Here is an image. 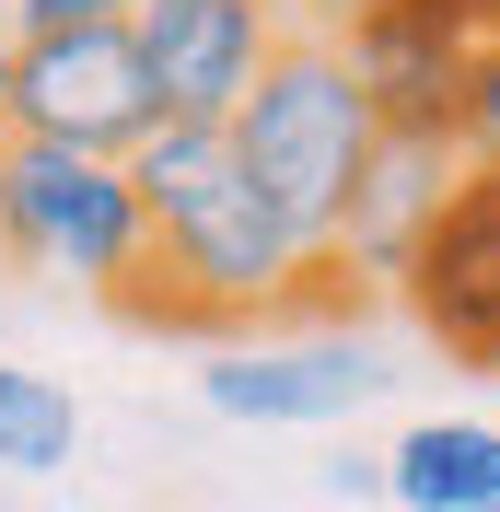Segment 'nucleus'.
Returning a JSON list of instances; mask_svg holds the SVG:
<instances>
[{"label":"nucleus","instance_id":"1","mask_svg":"<svg viewBox=\"0 0 500 512\" xmlns=\"http://www.w3.org/2000/svg\"><path fill=\"white\" fill-rule=\"evenodd\" d=\"M128 198L152 222V256L105 291V315L128 326H163V338H291V326H338L361 315L373 291H349V268L326 245L268 210L245 187V163L221 128H187L163 117L140 152H128Z\"/></svg>","mask_w":500,"mask_h":512},{"label":"nucleus","instance_id":"2","mask_svg":"<svg viewBox=\"0 0 500 512\" xmlns=\"http://www.w3.org/2000/svg\"><path fill=\"white\" fill-rule=\"evenodd\" d=\"M221 140H233V163H245V187L280 210L303 245L338 256V210L349 187H361V163H373V94L349 82L338 35H303L280 24V47H268V70H256V94L221 117Z\"/></svg>","mask_w":500,"mask_h":512},{"label":"nucleus","instance_id":"3","mask_svg":"<svg viewBox=\"0 0 500 512\" xmlns=\"http://www.w3.org/2000/svg\"><path fill=\"white\" fill-rule=\"evenodd\" d=\"M140 256H152V222L128 198V163L59 152V140H0V268L70 280L105 303Z\"/></svg>","mask_w":500,"mask_h":512},{"label":"nucleus","instance_id":"4","mask_svg":"<svg viewBox=\"0 0 500 512\" xmlns=\"http://www.w3.org/2000/svg\"><path fill=\"white\" fill-rule=\"evenodd\" d=\"M0 94H12V140H59V152H94V163H128V152L163 128V94H152L140 35H128V24L12 35Z\"/></svg>","mask_w":500,"mask_h":512},{"label":"nucleus","instance_id":"5","mask_svg":"<svg viewBox=\"0 0 500 512\" xmlns=\"http://www.w3.org/2000/svg\"><path fill=\"white\" fill-rule=\"evenodd\" d=\"M384 384V361L349 338V326H291V338H221L198 361V396L221 419H256V431H314V419H349Z\"/></svg>","mask_w":500,"mask_h":512},{"label":"nucleus","instance_id":"6","mask_svg":"<svg viewBox=\"0 0 500 512\" xmlns=\"http://www.w3.org/2000/svg\"><path fill=\"white\" fill-rule=\"evenodd\" d=\"M128 35H140V70H152L163 117L221 128L256 94L268 47H280V0H140Z\"/></svg>","mask_w":500,"mask_h":512},{"label":"nucleus","instance_id":"7","mask_svg":"<svg viewBox=\"0 0 500 512\" xmlns=\"http://www.w3.org/2000/svg\"><path fill=\"white\" fill-rule=\"evenodd\" d=\"M396 303H407V326H419L442 361H477L500 338V175L466 163V187L442 198V222L419 233V256L396 268Z\"/></svg>","mask_w":500,"mask_h":512},{"label":"nucleus","instance_id":"8","mask_svg":"<svg viewBox=\"0 0 500 512\" xmlns=\"http://www.w3.org/2000/svg\"><path fill=\"white\" fill-rule=\"evenodd\" d=\"M349 82L373 94V128H419V140H454V94H466V59L477 35L442 12V0H384L338 35ZM466 152V140H454Z\"/></svg>","mask_w":500,"mask_h":512},{"label":"nucleus","instance_id":"9","mask_svg":"<svg viewBox=\"0 0 500 512\" xmlns=\"http://www.w3.org/2000/svg\"><path fill=\"white\" fill-rule=\"evenodd\" d=\"M466 187V152L454 140H419V128H384L373 163H361V187L338 210V268L349 291H396V268L419 256V233L442 222V198Z\"/></svg>","mask_w":500,"mask_h":512},{"label":"nucleus","instance_id":"10","mask_svg":"<svg viewBox=\"0 0 500 512\" xmlns=\"http://www.w3.org/2000/svg\"><path fill=\"white\" fill-rule=\"evenodd\" d=\"M396 512H489L500 501V419H407L384 443Z\"/></svg>","mask_w":500,"mask_h":512},{"label":"nucleus","instance_id":"11","mask_svg":"<svg viewBox=\"0 0 500 512\" xmlns=\"http://www.w3.org/2000/svg\"><path fill=\"white\" fill-rule=\"evenodd\" d=\"M70 454H82V408L47 373L0 361V478H59Z\"/></svg>","mask_w":500,"mask_h":512},{"label":"nucleus","instance_id":"12","mask_svg":"<svg viewBox=\"0 0 500 512\" xmlns=\"http://www.w3.org/2000/svg\"><path fill=\"white\" fill-rule=\"evenodd\" d=\"M454 140H466V163H477V175H500V35H477V59H466Z\"/></svg>","mask_w":500,"mask_h":512},{"label":"nucleus","instance_id":"13","mask_svg":"<svg viewBox=\"0 0 500 512\" xmlns=\"http://www.w3.org/2000/svg\"><path fill=\"white\" fill-rule=\"evenodd\" d=\"M12 35H70V24H128L140 0H0Z\"/></svg>","mask_w":500,"mask_h":512},{"label":"nucleus","instance_id":"14","mask_svg":"<svg viewBox=\"0 0 500 512\" xmlns=\"http://www.w3.org/2000/svg\"><path fill=\"white\" fill-rule=\"evenodd\" d=\"M361 12H384V0H280V24H303V35H349Z\"/></svg>","mask_w":500,"mask_h":512},{"label":"nucleus","instance_id":"15","mask_svg":"<svg viewBox=\"0 0 500 512\" xmlns=\"http://www.w3.org/2000/svg\"><path fill=\"white\" fill-rule=\"evenodd\" d=\"M326 489H338V501H384V454H338Z\"/></svg>","mask_w":500,"mask_h":512},{"label":"nucleus","instance_id":"16","mask_svg":"<svg viewBox=\"0 0 500 512\" xmlns=\"http://www.w3.org/2000/svg\"><path fill=\"white\" fill-rule=\"evenodd\" d=\"M442 12H454L466 35H500V0H442Z\"/></svg>","mask_w":500,"mask_h":512},{"label":"nucleus","instance_id":"17","mask_svg":"<svg viewBox=\"0 0 500 512\" xmlns=\"http://www.w3.org/2000/svg\"><path fill=\"white\" fill-rule=\"evenodd\" d=\"M466 373H489V384H500V338H489V350H477V361H466Z\"/></svg>","mask_w":500,"mask_h":512},{"label":"nucleus","instance_id":"18","mask_svg":"<svg viewBox=\"0 0 500 512\" xmlns=\"http://www.w3.org/2000/svg\"><path fill=\"white\" fill-rule=\"evenodd\" d=\"M0 59H12V12H0Z\"/></svg>","mask_w":500,"mask_h":512},{"label":"nucleus","instance_id":"19","mask_svg":"<svg viewBox=\"0 0 500 512\" xmlns=\"http://www.w3.org/2000/svg\"><path fill=\"white\" fill-rule=\"evenodd\" d=\"M0 140H12V94H0Z\"/></svg>","mask_w":500,"mask_h":512},{"label":"nucleus","instance_id":"20","mask_svg":"<svg viewBox=\"0 0 500 512\" xmlns=\"http://www.w3.org/2000/svg\"><path fill=\"white\" fill-rule=\"evenodd\" d=\"M489 512H500V501H489Z\"/></svg>","mask_w":500,"mask_h":512}]
</instances>
